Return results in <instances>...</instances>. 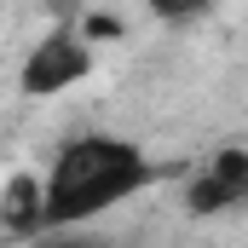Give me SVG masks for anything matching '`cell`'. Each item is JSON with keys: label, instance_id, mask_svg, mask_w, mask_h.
I'll return each instance as SVG.
<instances>
[{"label": "cell", "instance_id": "obj_2", "mask_svg": "<svg viewBox=\"0 0 248 248\" xmlns=\"http://www.w3.org/2000/svg\"><path fill=\"white\" fill-rule=\"evenodd\" d=\"M87 69H93L87 41H81V35H69V29H58V35H46V41L29 52V63H23V93H35V98L63 93V87H75Z\"/></svg>", "mask_w": 248, "mask_h": 248}, {"label": "cell", "instance_id": "obj_5", "mask_svg": "<svg viewBox=\"0 0 248 248\" xmlns=\"http://www.w3.org/2000/svg\"><path fill=\"white\" fill-rule=\"evenodd\" d=\"M214 0H150V12L156 17H168V23H185V17H202Z\"/></svg>", "mask_w": 248, "mask_h": 248}, {"label": "cell", "instance_id": "obj_3", "mask_svg": "<svg viewBox=\"0 0 248 248\" xmlns=\"http://www.w3.org/2000/svg\"><path fill=\"white\" fill-rule=\"evenodd\" d=\"M248 190V150H219L214 156V168L190 185V214H219V208H231V202H243Z\"/></svg>", "mask_w": 248, "mask_h": 248}, {"label": "cell", "instance_id": "obj_1", "mask_svg": "<svg viewBox=\"0 0 248 248\" xmlns=\"http://www.w3.org/2000/svg\"><path fill=\"white\" fill-rule=\"evenodd\" d=\"M144 185H150V162L133 139L87 133L52 156V173L41 185V225H81Z\"/></svg>", "mask_w": 248, "mask_h": 248}, {"label": "cell", "instance_id": "obj_6", "mask_svg": "<svg viewBox=\"0 0 248 248\" xmlns=\"http://www.w3.org/2000/svg\"><path fill=\"white\" fill-rule=\"evenodd\" d=\"M35 248H110V243H93V237H46Z\"/></svg>", "mask_w": 248, "mask_h": 248}, {"label": "cell", "instance_id": "obj_4", "mask_svg": "<svg viewBox=\"0 0 248 248\" xmlns=\"http://www.w3.org/2000/svg\"><path fill=\"white\" fill-rule=\"evenodd\" d=\"M0 219H6V225H17V231L41 225V185H35V179H12L6 196H0Z\"/></svg>", "mask_w": 248, "mask_h": 248}]
</instances>
